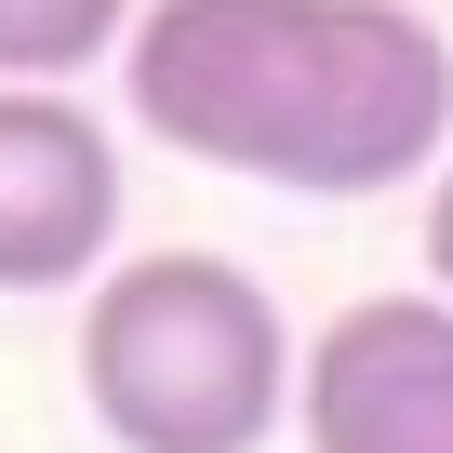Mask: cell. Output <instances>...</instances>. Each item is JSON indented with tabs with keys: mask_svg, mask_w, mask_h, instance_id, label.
Wrapping results in <instances>:
<instances>
[{
	"mask_svg": "<svg viewBox=\"0 0 453 453\" xmlns=\"http://www.w3.org/2000/svg\"><path fill=\"white\" fill-rule=\"evenodd\" d=\"M120 107L200 173L387 200L453 160V41L413 0H147Z\"/></svg>",
	"mask_w": 453,
	"mask_h": 453,
	"instance_id": "1",
	"label": "cell"
},
{
	"mask_svg": "<svg viewBox=\"0 0 453 453\" xmlns=\"http://www.w3.org/2000/svg\"><path fill=\"white\" fill-rule=\"evenodd\" d=\"M294 320L241 254H120L81 294V400L120 453H267L294 426Z\"/></svg>",
	"mask_w": 453,
	"mask_h": 453,
	"instance_id": "2",
	"label": "cell"
},
{
	"mask_svg": "<svg viewBox=\"0 0 453 453\" xmlns=\"http://www.w3.org/2000/svg\"><path fill=\"white\" fill-rule=\"evenodd\" d=\"M307 453H453V294H360L294 387Z\"/></svg>",
	"mask_w": 453,
	"mask_h": 453,
	"instance_id": "3",
	"label": "cell"
},
{
	"mask_svg": "<svg viewBox=\"0 0 453 453\" xmlns=\"http://www.w3.org/2000/svg\"><path fill=\"white\" fill-rule=\"evenodd\" d=\"M120 241V147L81 94H0V294H81Z\"/></svg>",
	"mask_w": 453,
	"mask_h": 453,
	"instance_id": "4",
	"label": "cell"
},
{
	"mask_svg": "<svg viewBox=\"0 0 453 453\" xmlns=\"http://www.w3.org/2000/svg\"><path fill=\"white\" fill-rule=\"evenodd\" d=\"M134 41V0H0V94H67Z\"/></svg>",
	"mask_w": 453,
	"mask_h": 453,
	"instance_id": "5",
	"label": "cell"
},
{
	"mask_svg": "<svg viewBox=\"0 0 453 453\" xmlns=\"http://www.w3.org/2000/svg\"><path fill=\"white\" fill-rule=\"evenodd\" d=\"M426 294H453V160H440V187H426Z\"/></svg>",
	"mask_w": 453,
	"mask_h": 453,
	"instance_id": "6",
	"label": "cell"
}]
</instances>
